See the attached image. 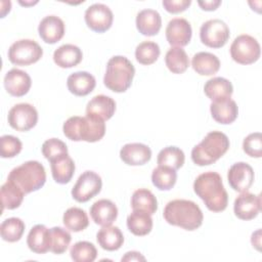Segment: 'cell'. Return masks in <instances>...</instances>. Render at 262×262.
<instances>
[{
	"label": "cell",
	"instance_id": "1",
	"mask_svg": "<svg viewBox=\"0 0 262 262\" xmlns=\"http://www.w3.org/2000/svg\"><path fill=\"white\" fill-rule=\"evenodd\" d=\"M193 190L210 211L222 212L226 209L228 194L217 172L209 171L200 174L193 182Z\"/></svg>",
	"mask_w": 262,
	"mask_h": 262
},
{
	"label": "cell",
	"instance_id": "2",
	"mask_svg": "<svg viewBox=\"0 0 262 262\" xmlns=\"http://www.w3.org/2000/svg\"><path fill=\"white\" fill-rule=\"evenodd\" d=\"M163 216L169 224L189 231L198 229L204 220L200 207L188 200H173L169 202L164 209Z\"/></svg>",
	"mask_w": 262,
	"mask_h": 262
},
{
	"label": "cell",
	"instance_id": "3",
	"mask_svg": "<svg viewBox=\"0 0 262 262\" xmlns=\"http://www.w3.org/2000/svg\"><path fill=\"white\" fill-rule=\"evenodd\" d=\"M62 131L66 137L73 141L96 142L105 134V123L93 116H74L63 123Z\"/></svg>",
	"mask_w": 262,
	"mask_h": 262
},
{
	"label": "cell",
	"instance_id": "4",
	"mask_svg": "<svg viewBox=\"0 0 262 262\" xmlns=\"http://www.w3.org/2000/svg\"><path fill=\"white\" fill-rule=\"evenodd\" d=\"M228 148V137L220 131H212L192 148L191 160L198 166H208L224 156Z\"/></svg>",
	"mask_w": 262,
	"mask_h": 262
},
{
	"label": "cell",
	"instance_id": "5",
	"mask_svg": "<svg viewBox=\"0 0 262 262\" xmlns=\"http://www.w3.org/2000/svg\"><path fill=\"white\" fill-rule=\"evenodd\" d=\"M135 69L132 62L125 56H113L106 64V71L103 77V83L110 90L122 93L132 84Z\"/></svg>",
	"mask_w": 262,
	"mask_h": 262
},
{
	"label": "cell",
	"instance_id": "6",
	"mask_svg": "<svg viewBox=\"0 0 262 262\" xmlns=\"http://www.w3.org/2000/svg\"><path fill=\"white\" fill-rule=\"evenodd\" d=\"M7 180L16 184L25 194L40 189L46 182V172L38 161H28L20 166L13 168Z\"/></svg>",
	"mask_w": 262,
	"mask_h": 262
},
{
	"label": "cell",
	"instance_id": "7",
	"mask_svg": "<svg viewBox=\"0 0 262 262\" xmlns=\"http://www.w3.org/2000/svg\"><path fill=\"white\" fill-rule=\"evenodd\" d=\"M43 55L42 47L34 40L21 39L11 44L8 59L16 66H30L37 62Z\"/></svg>",
	"mask_w": 262,
	"mask_h": 262
},
{
	"label": "cell",
	"instance_id": "8",
	"mask_svg": "<svg viewBox=\"0 0 262 262\" xmlns=\"http://www.w3.org/2000/svg\"><path fill=\"white\" fill-rule=\"evenodd\" d=\"M260 54V44L250 35L244 34L237 36L230 46L231 58L241 64H251L256 62L259 59Z\"/></svg>",
	"mask_w": 262,
	"mask_h": 262
},
{
	"label": "cell",
	"instance_id": "9",
	"mask_svg": "<svg viewBox=\"0 0 262 262\" xmlns=\"http://www.w3.org/2000/svg\"><path fill=\"white\" fill-rule=\"evenodd\" d=\"M230 36L228 26L221 19L214 18L205 21L200 29V38L203 44L211 48L223 47Z\"/></svg>",
	"mask_w": 262,
	"mask_h": 262
},
{
	"label": "cell",
	"instance_id": "10",
	"mask_svg": "<svg viewBox=\"0 0 262 262\" xmlns=\"http://www.w3.org/2000/svg\"><path fill=\"white\" fill-rule=\"evenodd\" d=\"M102 187V180L100 176L93 171L83 172L72 189V196L79 203H86L96 194H98Z\"/></svg>",
	"mask_w": 262,
	"mask_h": 262
},
{
	"label": "cell",
	"instance_id": "11",
	"mask_svg": "<svg viewBox=\"0 0 262 262\" xmlns=\"http://www.w3.org/2000/svg\"><path fill=\"white\" fill-rule=\"evenodd\" d=\"M8 124L16 131H29L38 122V112L30 103H17L8 112Z\"/></svg>",
	"mask_w": 262,
	"mask_h": 262
},
{
	"label": "cell",
	"instance_id": "12",
	"mask_svg": "<svg viewBox=\"0 0 262 262\" xmlns=\"http://www.w3.org/2000/svg\"><path fill=\"white\" fill-rule=\"evenodd\" d=\"M114 15L108 6L102 3L90 5L85 11V23L96 33L106 32L113 25Z\"/></svg>",
	"mask_w": 262,
	"mask_h": 262
},
{
	"label": "cell",
	"instance_id": "13",
	"mask_svg": "<svg viewBox=\"0 0 262 262\" xmlns=\"http://www.w3.org/2000/svg\"><path fill=\"white\" fill-rule=\"evenodd\" d=\"M254 177L253 168L245 162L233 164L227 173V179L230 187L238 192L248 191L254 182Z\"/></svg>",
	"mask_w": 262,
	"mask_h": 262
},
{
	"label": "cell",
	"instance_id": "14",
	"mask_svg": "<svg viewBox=\"0 0 262 262\" xmlns=\"http://www.w3.org/2000/svg\"><path fill=\"white\" fill-rule=\"evenodd\" d=\"M233 211L237 218L242 220H252L261 211V195L248 191L242 192L234 201Z\"/></svg>",
	"mask_w": 262,
	"mask_h": 262
},
{
	"label": "cell",
	"instance_id": "15",
	"mask_svg": "<svg viewBox=\"0 0 262 262\" xmlns=\"http://www.w3.org/2000/svg\"><path fill=\"white\" fill-rule=\"evenodd\" d=\"M192 30L190 24L181 17L172 18L166 28V39L170 45L183 47L191 39Z\"/></svg>",
	"mask_w": 262,
	"mask_h": 262
},
{
	"label": "cell",
	"instance_id": "16",
	"mask_svg": "<svg viewBox=\"0 0 262 262\" xmlns=\"http://www.w3.org/2000/svg\"><path fill=\"white\" fill-rule=\"evenodd\" d=\"M32 80L29 74L19 69H11L4 77V87L6 91L15 97L27 94L31 88Z\"/></svg>",
	"mask_w": 262,
	"mask_h": 262
},
{
	"label": "cell",
	"instance_id": "17",
	"mask_svg": "<svg viewBox=\"0 0 262 262\" xmlns=\"http://www.w3.org/2000/svg\"><path fill=\"white\" fill-rule=\"evenodd\" d=\"M64 24L56 15L45 16L39 24L38 33L40 38L48 44H54L61 40L64 35Z\"/></svg>",
	"mask_w": 262,
	"mask_h": 262
},
{
	"label": "cell",
	"instance_id": "18",
	"mask_svg": "<svg viewBox=\"0 0 262 262\" xmlns=\"http://www.w3.org/2000/svg\"><path fill=\"white\" fill-rule=\"evenodd\" d=\"M120 158L127 165L140 166L146 164L150 160L151 150L143 143H127L121 148Z\"/></svg>",
	"mask_w": 262,
	"mask_h": 262
},
{
	"label": "cell",
	"instance_id": "19",
	"mask_svg": "<svg viewBox=\"0 0 262 262\" xmlns=\"http://www.w3.org/2000/svg\"><path fill=\"white\" fill-rule=\"evenodd\" d=\"M92 220L100 226H110L118 217V208L111 200L96 201L90 208Z\"/></svg>",
	"mask_w": 262,
	"mask_h": 262
},
{
	"label": "cell",
	"instance_id": "20",
	"mask_svg": "<svg viewBox=\"0 0 262 262\" xmlns=\"http://www.w3.org/2000/svg\"><path fill=\"white\" fill-rule=\"evenodd\" d=\"M29 249L36 254H45L50 251L51 236L50 229L43 224H37L30 230L27 237Z\"/></svg>",
	"mask_w": 262,
	"mask_h": 262
},
{
	"label": "cell",
	"instance_id": "21",
	"mask_svg": "<svg viewBox=\"0 0 262 262\" xmlns=\"http://www.w3.org/2000/svg\"><path fill=\"white\" fill-rule=\"evenodd\" d=\"M116 111L115 100L106 95L99 94L94 96L87 103L86 115L99 118L103 121L110 120Z\"/></svg>",
	"mask_w": 262,
	"mask_h": 262
},
{
	"label": "cell",
	"instance_id": "22",
	"mask_svg": "<svg viewBox=\"0 0 262 262\" xmlns=\"http://www.w3.org/2000/svg\"><path fill=\"white\" fill-rule=\"evenodd\" d=\"M67 86L71 93L77 96H85L93 91L96 86L95 78L88 72H76L67 80Z\"/></svg>",
	"mask_w": 262,
	"mask_h": 262
},
{
	"label": "cell",
	"instance_id": "23",
	"mask_svg": "<svg viewBox=\"0 0 262 262\" xmlns=\"http://www.w3.org/2000/svg\"><path fill=\"white\" fill-rule=\"evenodd\" d=\"M162 27V17L157 10L143 9L136 16V28L143 36L157 35Z\"/></svg>",
	"mask_w": 262,
	"mask_h": 262
},
{
	"label": "cell",
	"instance_id": "24",
	"mask_svg": "<svg viewBox=\"0 0 262 262\" xmlns=\"http://www.w3.org/2000/svg\"><path fill=\"white\" fill-rule=\"evenodd\" d=\"M210 111L213 119L220 124H231L238 115V108L234 100L228 98L220 101H213L210 104Z\"/></svg>",
	"mask_w": 262,
	"mask_h": 262
},
{
	"label": "cell",
	"instance_id": "25",
	"mask_svg": "<svg viewBox=\"0 0 262 262\" xmlns=\"http://www.w3.org/2000/svg\"><path fill=\"white\" fill-rule=\"evenodd\" d=\"M204 92L212 101H220L231 97L233 87L229 80L222 77H215L206 82Z\"/></svg>",
	"mask_w": 262,
	"mask_h": 262
},
{
	"label": "cell",
	"instance_id": "26",
	"mask_svg": "<svg viewBox=\"0 0 262 262\" xmlns=\"http://www.w3.org/2000/svg\"><path fill=\"white\" fill-rule=\"evenodd\" d=\"M50 167L53 179L59 184L69 183L75 173V163L69 154L50 161Z\"/></svg>",
	"mask_w": 262,
	"mask_h": 262
},
{
	"label": "cell",
	"instance_id": "27",
	"mask_svg": "<svg viewBox=\"0 0 262 262\" xmlns=\"http://www.w3.org/2000/svg\"><path fill=\"white\" fill-rule=\"evenodd\" d=\"M83 58L82 50L73 44H63L55 49L53 60L59 68L68 69L78 66Z\"/></svg>",
	"mask_w": 262,
	"mask_h": 262
},
{
	"label": "cell",
	"instance_id": "28",
	"mask_svg": "<svg viewBox=\"0 0 262 262\" xmlns=\"http://www.w3.org/2000/svg\"><path fill=\"white\" fill-rule=\"evenodd\" d=\"M192 69L201 76H212L220 69L219 58L210 52H198L191 59Z\"/></svg>",
	"mask_w": 262,
	"mask_h": 262
},
{
	"label": "cell",
	"instance_id": "29",
	"mask_svg": "<svg viewBox=\"0 0 262 262\" xmlns=\"http://www.w3.org/2000/svg\"><path fill=\"white\" fill-rule=\"evenodd\" d=\"M98 245L106 251H117L124 243V236L121 229L117 226H102L96 234Z\"/></svg>",
	"mask_w": 262,
	"mask_h": 262
},
{
	"label": "cell",
	"instance_id": "30",
	"mask_svg": "<svg viewBox=\"0 0 262 262\" xmlns=\"http://www.w3.org/2000/svg\"><path fill=\"white\" fill-rule=\"evenodd\" d=\"M127 227L134 235L143 236L151 231L152 219L146 212L133 210L127 217Z\"/></svg>",
	"mask_w": 262,
	"mask_h": 262
},
{
	"label": "cell",
	"instance_id": "31",
	"mask_svg": "<svg viewBox=\"0 0 262 262\" xmlns=\"http://www.w3.org/2000/svg\"><path fill=\"white\" fill-rule=\"evenodd\" d=\"M131 207L133 210L143 211L152 215L158 210V201L149 189L139 188L132 194Z\"/></svg>",
	"mask_w": 262,
	"mask_h": 262
},
{
	"label": "cell",
	"instance_id": "32",
	"mask_svg": "<svg viewBox=\"0 0 262 262\" xmlns=\"http://www.w3.org/2000/svg\"><path fill=\"white\" fill-rule=\"evenodd\" d=\"M25 192L12 181L7 180L1 186V201L2 209L14 210L18 208L24 200Z\"/></svg>",
	"mask_w": 262,
	"mask_h": 262
},
{
	"label": "cell",
	"instance_id": "33",
	"mask_svg": "<svg viewBox=\"0 0 262 262\" xmlns=\"http://www.w3.org/2000/svg\"><path fill=\"white\" fill-rule=\"evenodd\" d=\"M62 222L67 229L74 232L82 231L89 225V219L86 212L77 207L69 208L63 213Z\"/></svg>",
	"mask_w": 262,
	"mask_h": 262
},
{
	"label": "cell",
	"instance_id": "34",
	"mask_svg": "<svg viewBox=\"0 0 262 262\" xmlns=\"http://www.w3.org/2000/svg\"><path fill=\"white\" fill-rule=\"evenodd\" d=\"M165 62L169 71L173 74H182L189 66L188 56L181 47L170 48L166 53Z\"/></svg>",
	"mask_w": 262,
	"mask_h": 262
},
{
	"label": "cell",
	"instance_id": "35",
	"mask_svg": "<svg viewBox=\"0 0 262 262\" xmlns=\"http://www.w3.org/2000/svg\"><path fill=\"white\" fill-rule=\"evenodd\" d=\"M185 156L182 149L177 146H167L164 147L158 155L157 162L159 166H164L171 168L173 170H178L184 164Z\"/></svg>",
	"mask_w": 262,
	"mask_h": 262
},
{
	"label": "cell",
	"instance_id": "36",
	"mask_svg": "<svg viewBox=\"0 0 262 262\" xmlns=\"http://www.w3.org/2000/svg\"><path fill=\"white\" fill-rule=\"evenodd\" d=\"M25 228L26 225L21 219L17 217L7 218L0 225L1 237L5 242L15 243L21 238Z\"/></svg>",
	"mask_w": 262,
	"mask_h": 262
},
{
	"label": "cell",
	"instance_id": "37",
	"mask_svg": "<svg viewBox=\"0 0 262 262\" xmlns=\"http://www.w3.org/2000/svg\"><path fill=\"white\" fill-rule=\"evenodd\" d=\"M177 173L175 170L158 166L151 173L152 184L160 190H170L176 183Z\"/></svg>",
	"mask_w": 262,
	"mask_h": 262
},
{
	"label": "cell",
	"instance_id": "38",
	"mask_svg": "<svg viewBox=\"0 0 262 262\" xmlns=\"http://www.w3.org/2000/svg\"><path fill=\"white\" fill-rule=\"evenodd\" d=\"M161 50L159 45L152 41H144L137 45L135 49L136 60L144 66L154 63L160 56Z\"/></svg>",
	"mask_w": 262,
	"mask_h": 262
},
{
	"label": "cell",
	"instance_id": "39",
	"mask_svg": "<svg viewBox=\"0 0 262 262\" xmlns=\"http://www.w3.org/2000/svg\"><path fill=\"white\" fill-rule=\"evenodd\" d=\"M70 255L75 262H93L97 257V250L92 243L81 241L72 246Z\"/></svg>",
	"mask_w": 262,
	"mask_h": 262
},
{
	"label": "cell",
	"instance_id": "40",
	"mask_svg": "<svg viewBox=\"0 0 262 262\" xmlns=\"http://www.w3.org/2000/svg\"><path fill=\"white\" fill-rule=\"evenodd\" d=\"M50 236H51L50 252L57 255L64 253L69 248L72 239L70 232L62 227L54 226L50 228Z\"/></svg>",
	"mask_w": 262,
	"mask_h": 262
},
{
	"label": "cell",
	"instance_id": "41",
	"mask_svg": "<svg viewBox=\"0 0 262 262\" xmlns=\"http://www.w3.org/2000/svg\"><path fill=\"white\" fill-rule=\"evenodd\" d=\"M42 154L44 158L50 162L62 155H67L68 146L60 139L50 138L42 144Z\"/></svg>",
	"mask_w": 262,
	"mask_h": 262
},
{
	"label": "cell",
	"instance_id": "42",
	"mask_svg": "<svg viewBox=\"0 0 262 262\" xmlns=\"http://www.w3.org/2000/svg\"><path fill=\"white\" fill-rule=\"evenodd\" d=\"M23 148L21 141L12 135H3L0 138V154L1 157L6 158H13L17 156Z\"/></svg>",
	"mask_w": 262,
	"mask_h": 262
},
{
	"label": "cell",
	"instance_id": "43",
	"mask_svg": "<svg viewBox=\"0 0 262 262\" xmlns=\"http://www.w3.org/2000/svg\"><path fill=\"white\" fill-rule=\"evenodd\" d=\"M244 151L252 158L262 157V135L260 132L249 134L243 142Z\"/></svg>",
	"mask_w": 262,
	"mask_h": 262
},
{
	"label": "cell",
	"instance_id": "44",
	"mask_svg": "<svg viewBox=\"0 0 262 262\" xmlns=\"http://www.w3.org/2000/svg\"><path fill=\"white\" fill-rule=\"evenodd\" d=\"M191 4L190 0H164L163 6L170 13H180Z\"/></svg>",
	"mask_w": 262,
	"mask_h": 262
},
{
	"label": "cell",
	"instance_id": "45",
	"mask_svg": "<svg viewBox=\"0 0 262 262\" xmlns=\"http://www.w3.org/2000/svg\"><path fill=\"white\" fill-rule=\"evenodd\" d=\"M198 4L201 6L203 10L206 11H213L217 9V7L221 4V1L219 0H211V1H199Z\"/></svg>",
	"mask_w": 262,
	"mask_h": 262
},
{
	"label": "cell",
	"instance_id": "46",
	"mask_svg": "<svg viewBox=\"0 0 262 262\" xmlns=\"http://www.w3.org/2000/svg\"><path fill=\"white\" fill-rule=\"evenodd\" d=\"M122 261H145V257L142 256L139 252L131 251L127 252L121 259Z\"/></svg>",
	"mask_w": 262,
	"mask_h": 262
}]
</instances>
